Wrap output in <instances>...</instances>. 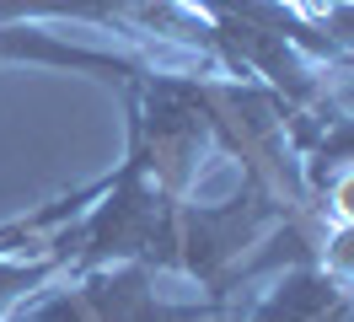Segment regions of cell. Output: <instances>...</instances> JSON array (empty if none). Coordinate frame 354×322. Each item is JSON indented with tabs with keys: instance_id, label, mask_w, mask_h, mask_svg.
Here are the masks:
<instances>
[{
	"instance_id": "cell-1",
	"label": "cell",
	"mask_w": 354,
	"mask_h": 322,
	"mask_svg": "<svg viewBox=\"0 0 354 322\" xmlns=\"http://www.w3.org/2000/svg\"><path fill=\"white\" fill-rule=\"evenodd\" d=\"M333 322H344V312H333Z\"/></svg>"
}]
</instances>
